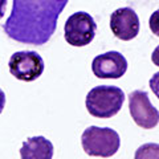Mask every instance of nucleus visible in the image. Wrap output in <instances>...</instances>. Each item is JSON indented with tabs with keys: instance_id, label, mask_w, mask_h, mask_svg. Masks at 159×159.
Here are the masks:
<instances>
[{
	"instance_id": "nucleus-1",
	"label": "nucleus",
	"mask_w": 159,
	"mask_h": 159,
	"mask_svg": "<svg viewBox=\"0 0 159 159\" xmlns=\"http://www.w3.org/2000/svg\"><path fill=\"white\" fill-rule=\"evenodd\" d=\"M68 2L69 0H13L11 15L3 29L15 41L43 45L56 32L58 16Z\"/></svg>"
},
{
	"instance_id": "nucleus-2",
	"label": "nucleus",
	"mask_w": 159,
	"mask_h": 159,
	"mask_svg": "<svg viewBox=\"0 0 159 159\" xmlns=\"http://www.w3.org/2000/svg\"><path fill=\"white\" fill-rule=\"evenodd\" d=\"M125 93L117 86H96L86 96V109L96 118H111L121 110Z\"/></svg>"
},
{
	"instance_id": "nucleus-3",
	"label": "nucleus",
	"mask_w": 159,
	"mask_h": 159,
	"mask_svg": "<svg viewBox=\"0 0 159 159\" xmlns=\"http://www.w3.org/2000/svg\"><path fill=\"white\" fill-rule=\"evenodd\" d=\"M81 143L88 155L109 158L118 151L121 139L118 133L110 127L90 126L82 133Z\"/></svg>"
},
{
	"instance_id": "nucleus-4",
	"label": "nucleus",
	"mask_w": 159,
	"mask_h": 159,
	"mask_svg": "<svg viewBox=\"0 0 159 159\" xmlns=\"http://www.w3.org/2000/svg\"><path fill=\"white\" fill-rule=\"evenodd\" d=\"M97 31V24L94 19L86 12H76L66 20L64 32L65 40L69 45L85 47L93 41Z\"/></svg>"
},
{
	"instance_id": "nucleus-5",
	"label": "nucleus",
	"mask_w": 159,
	"mask_h": 159,
	"mask_svg": "<svg viewBox=\"0 0 159 159\" xmlns=\"http://www.w3.org/2000/svg\"><path fill=\"white\" fill-rule=\"evenodd\" d=\"M9 73L20 81L31 82L44 72V60L37 52L20 51L13 53L8 62Z\"/></svg>"
},
{
	"instance_id": "nucleus-6",
	"label": "nucleus",
	"mask_w": 159,
	"mask_h": 159,
	"mask_svg": "<svg viewBox=\"0 0 159 159\" xmlns=\"http://www.w3.org/2000/svg\"><path fill=\"white\" fill-rule=\"evenodd\" d=\"M130 114L139 127L154 129L159 123V110L151 105L148 94L143 90H134L129 94Z\"/></svg>"
},
{
	"instance_id": "nucleus-7",
	"label": "nucleus",
	"mask_w": 159,
	"mask_h": 159,
	"mask_svg": "<svg viewBox=\"0 0 159 159\" xmlns=\"http://www.w3.org/2000/svg\"><path fill=\"white\" fill-rule=\"evenodd\" d=\"M92 70L98 78H121L127 70V61L119 52H106L94 57Z\"/></svg>"
},
{
	"instance_id": "nucleus-8",
	"label": "nucleus",
	"mask_w": 159,
	"mask_h": 159,
	"mask_svg": "<svg viewBox=\"0 0 159 159\" xmlns=\"http://www.w3.org/2000/svg\"><path fill=\"white\" fill-rule=\"evenodd\" d=\"M110 28L117 39L129 41L139 33V17L129 7L118 8L110 16Z\"/></svg>"
},
{
	"instance_id": "nucleus-9",
	"label": "nucleus",
	"mask_w": 159,
	"mask_h": 159,
	"mask_svg": "<svg viewBox=\"0 0 159 159\" xmlns=\"http://www.w3.org/2000/svg\"><path fill=\"white\" fill-rule=\"evenodd\" d=\"M21 159H52L53 145L44 137H32L23 142L20 148Z\"/></svg>"
},
{
	"instance_id": "nucleus-10",
	"label": "nucleus",
	"mask_w": 159,
	"mask_h": 159,
	"mask_svg": "<svg viewBox=\"0 0 159 159\" xmlns=\"http://www.w3.org/2000/svg\"><path fill=\"white\" fill-rule=\"evenodd\" d=\"M134 159H159L158 143H145L137 148Z\"/></svg>"
},
{
	"instance_id": "nucleus-11",
	"label": "nucleus",
	"mask_w": 159,
	"mask_h": 159,
	"mask_svg": "<svg viewBox=\"0 0 159 159\" xmlns=\"http://www.w3.org/2000/svg\"><path fill=\"white\" fill-rule=\"evenodd\" d=\"M148 25H150L151 32L155 34V36L159 37V9H158V11H155L150 16V20H148Z\"/></svg>"
},
{
	"instance_id": "nucleus-12",
	"label": "nucleus",
	"mask_w": 159,
	"mask_h": 159,
	"mask_svg": "<svg viewBox=\"0 0 159 159\" xmlns=\"http://www.w3.org/2000/svg\"><path fill=\"white\" fill-rule=\"evenodd\" d=\"M150 88L154 92V94L158 97L159 99V72H157L154 76L150 78Z\"/></svg>"
},
{
	"instance_id": "nucleus-13",
	"label": "nucleus",
	"mask_w": 159,
	"mask_h": 159,
	"mask_svg": "<svg viewBox=\"0 0 159 159\" xmlns=\"http://www.w3.org/2000/svg\"><path fill=\"white\" fill-rule=\"evenodd\" d=\"M151 60H152V62L155 64L157 66H159V45L154 49V52L151 54Z\"/></svg>"
},
{
	"instance_id": "nucleus-14",
	"label": "nucleus",
	"mask_w": 159,
	"mask_h": 159,
	"mask_svg": "<svg viewBox=\"0 0 159 159\" xmlns=\"http://www.w3.org/2000/svg\"><path fill=\"white\" fill-rule=\"evenodd\" d=\"M4 106H6V94H4V92L0 89V114H2Z\"/></svg>"
},
{
	"instance_id": "nucleus-15",
	"label": "nucleus",
	"mask_w": 159,
	"mask_h": 159,
	"mask_svg": "<svg viewBox=\"0 0 159 159\" xmlns=\"http://www.w3.org/2000/svg\"><path fill=\"white\" fill-rule=\"evenodd\" d=\"M6 7H7V0H0V20L6 13Z\"/></svg>"
}]
</instances>
